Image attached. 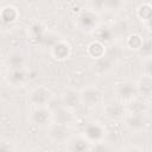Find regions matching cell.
Listing matches in <instances>:
<instances>
[{
	"label": "cell",
	"instance_id": "7402d4cb",
	"mask_svg": "<svg viewBox=\"0 0 152 152\" xmlns=\"http://www.w3.org/2000/svg\"><path fill=\"white\" fill-rule=\"evenodd\" d=\"M106 45L102 44L101 42L99 40H94L91 42L88 48H87V53L93 58V59H96V58H100L102 57L104 53H106Z\"/></svg>",
	"mask_w": 152,
	"mask_h": 152
},
{
	"label": "cell",
	"instance_id": "44dd1931",
	"mask_svg": "<svg viewBox=\"0 0 152 152\" xmlns=\"http://www.w3.org/2000/svg\"><path fill=\"white\" fill-rule=\"evenodd\" d=\"M127 112H134V113H142L146 114L148 112V104L145 99H140L139 96L135 97L134 100L129 101L126 103Z\"/></svg>",
	"mask_w": 152,
	"mask_h": 152
},
{
	"label": "cell",
	"instance_id": "7c38bea8",
	"mask_svg": "<svg viewBox=\"0 0 152 152\" xmlns=\"http://www.w3.org/2000/svg\"><path fill=\"white\" fill-rule=\"evenodd\" d=\"M52 114H53V122L62 124L69 127H71L76 122V115L74 113V109H70L63 104L55 108L52 110Z\"/></svg>",
	"mask_w": 152,
	"mask_h": 152
},
{
	"label": "cell",
	"instance_id": "9c48e42d",
	"mask_svg": "<svg viewBox=\"0 0 152 152\" xmlns=\"http://www.w3.org/2000/svg\"><path fill=\"white\" fill-rule=\"evenodd\" d=\"M80 95L81 103L89 108L96 107L102 101V93L95 86H86L83 89L80 90Z\"/></svg>",
	"mask_w": 152,
	"mask_h": 152
},
{
	"label": "cell",
	"instance_id": "484cf974",
	"mask_svg": "<svg viewBox=\"0 0 152 152\" xmlns=\"http://www.w3.org/2000/svg\"><path fill=\"white\" fill-rule=\"evenodd\" d=\"M106 55L110 56V57L114 58L115 61H119V58H120L121 55H122V49H121L119 45L112 43V44L107 45V48H106Z\"/></svg>",
	"mask_w": 152,
	"mask_h": 152
},
{
	"label": "cell",
	"instance_id": "d4e9b609",
	"mask_svg": "<svg viewBox=\"0 0 152 152\" xmlns=\"http://www.w3.org/2000/svg\"><path fill=\"white\" fill-rule=\"evenodd\" d=\"M125 6V0H104V12L116 13Z\"/></svg>",
	"mask_w": 152,
	"mask_h": 152
},
{
	"label": "cell",
	"instance_id": "603a6c76",
	"mask_svg": "<svg viewBox=\"0 0 152 152\" xmlns=\"http://www.w3.org/2000/svg\"><path fill=\"white\" fill-rule=\"evenodd\" d=\"M137 53L144 59L152 57V38L151 37H145L140 48L137 50Z\"/></svg>",
	"mask_w": 152,
	"mask_h": 152
},
{
	"label": "cell",
	"instance_id": "cb8c5ba5",
	"mask_svg": "<svg viewBox=\"0 0 152 152\" xmlns=\"http://www.w3.org/2000/svg\"><path fill=\"white\" fill-rule=\"evenodd\" d=\"M142 40H144V37L141 34H139V33H131V34H128L126 37V46L129 48L131 50H135L137 51L140 48Z\"/></svg>",
	"mask_w": 152,
	"mask_h": 152
},
{
	"label": "cell",
	"instance_id": "ffe728a7",
	"mask_svg": "<svg viewBox=\"0 0 152 152\" xmlns=\"http://www.w3.org/2000/svg\"><path fill=\"white\" fill-rule=\"evenodd\" d=\"M138 94L142 99L152 97V77L142 76L138 82Z\"/></svg>",
	"mask_w": 152,
	"mask_h": 152
},
{
	"label": "cell",
	"instance_id": "4dcf8cb0",
	"mask_svg": "<svg viewBox=\"0 0 152 152\" xmlns=\"http://www.w3.org/2000/svg\"><path fill=\"white\" fill-rule=\"evenodd\" d=\"M142 23L145 24V26H146L148 30H151V31H152V12L148 14V17H147Z\"/></svg>",
	"mask_w": 152,
	"mask_h": 152
},
{
	"label": "cell",
	"instance_id": "83f0119b",
	"mask_svg": "<svg viewBox=\"0 0 152 152\" xmlns=\"http://www.w3.org/2000/svg\"><path fill=\"white\" fill-rule=\"evenodd\" d=\"M141 71H142V75L144 76L152 77V57H148V58H144L142 59Z\"/></svg>",
	"mask_w": 152,
	"mask_h": 152
},
{
	"label": "cell",
	"instance_id": "ba28073f",
	"mask_svg": "<svg viewBox=\"0 0 152 152\" xmlns=\"http://www.w3.org/2000/svg\"><path fill=\"white\" fill-rule=\"evenodd\" d=\"M103 113H104L106 118L112 121H121L125 119V116L127 114L126 103H124L122 101H120L118 99L115 101H109L104 104Z\"/></svg>",
	"mask_w": 152,
	"mask_h": 152
},
{
	"label": "cell",
	"instance_id": "5bb4252c",
	"mask_svg": "<svg viewBox=\"0 0 152 152\" xmlns=\"http://www.w3.org/2000/svg\"><path fill=\"white\" fill-rule=\"evenodd\" d=\"M50 55L57 59V61H65L70 57L71 55V45L69 44L68 40L59 38L49 50Z\"/></svg>",
	"mask_w": 152,
	"mask_h": 152
},
{
	"label": "cell",
	"instance_id": "5b68a950",
	"mask_svg": "<svg viewBox=\"0 0 152 152\" xmlns=\"http://www.w3.org/2000/svg\"><path fill=\"white\" fill-rule=\"evenodd\" d=\"M116 64H118V61H115L114 58H112L110 56L104 53L102 57L93 59V62L90 64V69L96 76L103 77V76H107L110 72H113Z\"/></svg>",
	"mask_w": 152,
	"mask_h": 152
},
{
	"label": "cell",
	"instance_id": "277c9868",
	"mask_svg": "<svg viewBox=\"0 0 152 152\" xmlns=\"http://www.w3.org/2000/svg\"><path fill=\"white\" fill-rule=\"evenodd\" d=\"M82 134L87 138V140L90 144L96 145V144H101L104 140L107 131H106V127L101 122L90 121L84 126V128L82 131Z\"/></svg>",
	"mask_w": 152,
	"mask_h": 152
},
{
	"label": "cell",
	"instance_id": "f1b7e54d",
	"mask_svg": "<svg viewBox=\"0 0 152 152\" xmlns=\"http://www.w3.org/2000/svg\"><path fill=\"white\" fill-rule=\"evenodd\" d=\"M89 8L95 12H104V0H89Z\"/></svg>",
	"mask_w": 152,
	"mask_h": 152
},
{
	"label": "cell",
	"instance_id": "4316f807",
	"mask_svg": "<svg viewBox=\"0 0 152 152\" xmlns=\"http://www.w3.org/2000/svg\"><path fill=\"white\" fill-rule=\"evenodd\" d=\"M152 12V5H150V4H142V5H140L139 7H138V10H137V15H138V18L141 20V21H144L147 17H148V14Z\"/></svg>",
	"mask_w": 152,
	"mask_h": 152
},
{
	"label": "cell",
	"instance_id": "d6986e66",
	"mask_svg": "<svg viewBox=\"0 0 152 152\" xmlns=\"http://www.w3.org/2000/svg\"><path fill=\"white\" fill-rule=\"evenodd\" d=\"M19 17V12L17 10V7L12 6V5H7V6H4L2 10H1V23H2V26H6V25H12L17 21Z\"/></svg>",
	"mask_w": 152,
	"mask_h": 152
},
{
	"label": "cell",
	"instance_id": "9a60e30c",
	"mask_svg": "<svg viewBox=\"0 0 152 152\" xmlns=\"http://www.w3.org/2000/svg\"><path fill=\"white\" fill-rule=\"evenodd\" d=\"M66 150L72 152H83L93 150V144H90L87 138L81 133L77 135H71L66 141Z\"/></svg>",
	"mask_w": 152,
	"mask_h": 152
},
{
	"label": "cell",
	"instance_id": "ac0fdd59",
	"mask_svg": "<svg viewBox=\"0 0 152 152\" xmlns=\"http://www.w3.org/2000/svg\"><path fill=\"white\" fill-rule=\"evenodd\" d=\"M61 101L63 103V106L74 109L76 108L80 103H81V95H80V90L76 89H66L61 94Z\"/></svg>",
	"mask_w": 152,
	"mask_h": 152
},
{
	"label": "cell",
	"instance_id": "8992f818",
	"mask_svg": "<svg viewBox=\"0 0 152 152\" xmlns=\"http://www.w3.org/2000/svg\"><path fill=\"white\" fill-rule=\"evenodd\" d=\"M70 128L71 127H69V126L52 122L46 128V135H48L49 140L53 144H64V142L66 144V141L71 137Z\"/></svg>",
	"mask_w": 152,
	"mask_h": 152
},
{
	"label": "cell",
	"instance_id": "7a4b0ae2",
	"mask_svg": "<svg viewBox=\"0 0 152 152\" xmlns=\"http://www.w3.org/2000/svg\"><path fill=\"white\" fill-rule=\"evenodd\" d=\"M114 94L118 100L122 101L124 103H127L139 96L138 84H137V82H133L129 80L120 81V82L115 83V86H114Z\"/></svg>",
	"mask_w": 152,
	"mask_h": 152
},
{
	"label": "cell",
	"instance_id": "e0dca14e",
	"mask_svg": "<svg viewBox=\"0 0 152 152\" xmlns=\"http://www.w3.org/2000/svg\"><path fill=\"white\" fill-rule=\"evenodd\" d=\"M5 65L7 69L26 68V57L21 51H11L5 58Z\"/></svg>",
	"mask_w": 152,
	"mask_h": 152
},
{
	"label": "cell",
	"instance_id": "6da1fadb",
	"mask_svg": "<svg viewBox=\"0 0 152 152\" xmlns=\"http://www.w3.org/2000/svg\"><path fill=\"white\" fill-rule=\"evenodd\" d=\"M75 25L82 32L94 33L96 31V28L101 25L99 13L90 8L83 10L77 14V17L75 19Z\"/></svg>",
	"mask_w": 152,
	"mask_h": 152
},
{
	"label": "cell",
	"instance_id": "2e32d148",
	"mask_svg": "<svg viewBox=\"0 0 152 152\" xmlns=\"http://www.w3.org/2000/svg\"><path fill=\"white\" fill-rule=\"evenodd\" d=\"M94 36H95V40L101 42L106 46L114 43V39L116 37L113 26H108V25H100L94 32Z\"/></svg>",
	"mask_w": 152,
	"mask_h": 152
},
{
	"label": "cell",
	"instance_id": "1f68e13d",
	"mask_svg": "<svg viewBox=\"0 0 152 152\" xmlns=\"http://www.w3.org/2000/svg\"><path fill=\"white\" fill-rule=\"evenodd\" d=\"M124 150H126V151H129V150H141L140 147H134V146H129V147H125Z\"/></svg>",
	"mask_w": 152,
	"mask_h": 152
},
{
	"label": "cell",
	"instance_id": "52a82bcc",
	"mask_svg": "<svg viewBox=\"0 0 152 152\" xmlns=\"http://www.w3.org/2000/svg\"><path fill=\"white\" fill-rule=\"evenodd\" d=\"M53 99V94L51 90L44 86H39L33 88L28 94V101L33 107L49 106Z\"/></svg>",
	"mask_w": 152,
	"mask_h": 152
},
{
	"label": "cell",
	"instance_id": "f546056e",
	"mask_svg": "<svg viewBox=\"0 0 152 152\" xmlns=\"http://www.w3.org/2000/svg\"><path fill=\"white\" fill-rule=\"evenodd\" d=\"M0 148L4 150V151H13V150H14V146H13V144H12L11 141H5V140H2V141L0 142Z\"/></svg>",
	"mask_w": 152,
	"mask_h": 152
},
{
	"label": "cell",
	"instance_id": "8fae6325",
	"mask_svg": "<svg viewBox=\"0 0 152 152\" xmlns=\"http://www.w3.org/2000/svg\"><path fill=\"white\" fill-rule=\"evenodd\" d=\"M125 125L126 127L132 131V132H141L147 124V119H146V114L142 113H134V112H127L125 119Z\"/></svg>",
	"mask_w": 152,
	"mask_h": 152
},
{
	"label": "cell",
	"instance_id": "30bf717a",
	"mask_svg": "<svg viewBox=\"0 0 152 152\" xmlns=\"http://www.w3.org/2000/svg\"><path fill=\"white\" fill-rule=\"evenodd\" d=\"M6 82L13 87V88H19L26 84L28 81V71L26 68H20V69H7L6 72Z\"/></svg>",
	"mask_w": 152,
	"mask_h": 152
},
{
	"label": "cell",
	"instance_id": "4fadbf2b",
	"mask_svg": "<svg viewBox=\"0 0 152 152\" xmlns=\"http://www.w3.org/2000/svg\"><path fill=\"white\" fill-rule=\"evenodd\" d=\"M49 30L46 26L40 21H34L28 27V39L34 46H42Z\"/></svg>",
	"mask_w": 152,
	"mask_h": 152
},
{
	"label": "cell",
	"instance_id": "3957f363",
	"mask_svg": "<svg viewBox=\"0 0 152 152\" xmlns=\"http://www.w3.org/2000/svg\"><path fill=\"white\" fill-rule=\"evenodd\" d=\"M31 122L40 128H48L53 122V114L49 106L33 107L30 114Z\"/></svg>",
	"mask_w": 152,
	"mask_h": 152
}]
</instances>
